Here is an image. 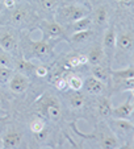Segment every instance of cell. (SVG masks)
<instances>
[{
	"label": "cell",
	"mask_w": 134,
	"mask_h": 149,
	"mask_svg": "<svg viewBox=\"0 0 134 149\" xmlns=\"http://www.w3.org/2000/svg\"><path fill=\"white\" fill-rule=\"evenodd\" d=\"M88 15V9L79 4H67L59 7L55 12V20L61 25H70L74 21Z\"/></svg>",
	"instance_id": "cell-1"
},
{
	"label": "cell",
	"mask_w": 134,
	"mask_h": 149,
	"mask_svg": "<svg viewBox=\"0 0 134 149\" xmlns=\"http://www.w3.org/2000/svg\"><path fill=\"white\" fill-rule=\"evenodd\" d=\"M0 48L8 54H17L19 52V41L16 34L12 31L4 29L0 32Z\"/></svg>",
	"instance_id": "cell-2"
},
{
	"label": "cell",
	"mask_w": 134,
	"mask_h": 149,
	"mask_svg": "<svg viewBox=\"0 0 134 149\" xmlns=\"http://www.w3.org/2000/svg\"><path fill=\"white\" fill-rule=\"evenodd\" d=\"M111 125L115 131V133L120 137L126 139H133L134 135V125L129 119H115L111 121Z\"/></svg>",
	"instance_id": "cell-3"
},
{
	"label": "cell",
	"mask_w": 134,
	"mask_h": 149,
	"mask_svg": "<svg viewBox=\"0 0 134 149\" xmlns=\"http://www.w3.org/2000/svg\"><path fill=\"white\" fill-rule=\"evenodd\" d=\"M8 87H9V90H11L12 93H15V94L25 93V91L28 90V87H29L28 75L20 73V71L13 73V75H12L11 81H9V83H8Z\"/></svg>",
	"instance_id": "cell-4"
},
{
	"label": "cell",
	"mask_w": 134,
	"mask_h": 149,
	"mask_svg": "<svg viewBox=\"0 0 134 149\" xmlns=\"http://www.w3.org/2000/svg\"><path fill=\"white\" fill-rule=\"evenodd\" d=\"M41 31H42V33L45 34V38L46 40H57V38H61L64 34L63 25L58 24L57 21H54V23L42 21Z\"/></svg>",
	"instance_id": "cell-5"
},
{
	"label": "cell",
	"mask_w": 134,
	"mask_h": 149,
	"mask_svg": "<svg viewBox=\"0 0 134 149\" xmlns=\"http://www.w3.org/2000/svg\"><path fill=\"white\" fill-rule=\"evenodd\" d=\"M49 40H41V41H32L29 45V52H30L32 57H38V58H44V57L49 56L53 50Z\"/></svg>",
	"instance_id": "cell-6"
},
{
	"label": "cell",
	"mask_w": 134,
	"mask_h": 149,
	"mask_svg": "<svg viewBox=\"0 0 134 149\" xmlns=\"http://www.w3.org/2000/svg\"><path fill=\"white\" fill-rule=\"evenodd\" d=\"M134 48V33L129 31L121 32L116 37V49L118 52H128Z\"/></svg>",
	"instance_id": "cell-7"
},
{
	"label": "cell",
	"mask_w": 134,
	"mask_h": 149,
	"mask_svg": "<svg viewBox=\"0 0 134 149\" xmlns=\"http://www.w3.org/2000/svg\"><path fill=\"white\" fill-rule=\"evenodd\" d=\"M112 116L115 119H130L133 116V99L129 98L125 103L112 108Z\"/></svg>",
	"instance_id": "cell-8"
},
{
	"label": "cell",
	"mask_w": 134,
	"mask_h": 149,
	"mask_svg": "<svg viewBox=\"0 0 134 149\" xmlns=\"http://www.w3.org/2000/svg\"><path fill=\"white\" fill-rule=\"evenodd\" d=\"M83 88L87 94H92V95H99L104 91V83L95 77H88L83 81Z\"/></svg>",
	"instance_id": "cell-9"
},
{
	"label": "cell",
	"mask_w": 134,
	"mask_h": 149,
	"mask_svg": "<svg viewBox=\"0 0 134 149\" xmlns=\"http://www.w3.org/2000/svg\"><path fill=\"white\" fill-rule=\"evenodd\" d=\"M116 37H117V33H116L115 28L112 26L109 28L108 31L105 32L104 34V38H103V49H104V53L106 54H113L116 49Z\"/></svg>",
	"instance_id": "cell-10"
},
{
	"label": "cell",
	"mask_w": 134,
	"mask_h": 149,
	"mask_svg": "<svg viewBox=\"0 0 134 149\" xmlns=\"http://www.w3.org/2000/svg\"><path fill=\"white\" fill-rule=\"evenodd\" d=\"M29 19V11L26 7L20 6V7H15L13 12L11 15V20L12 23L16 24V25H21V24L26 23Z\"/></svg>",
	"instance_id": "cell-11"
},
{
	"label": "cell",
	"mask_w": 134,
	"mask_h": 149,
	"mask_svg": "<svg viewBox=\"0 0 134 149\" xmlns=\"http://www.w3.org/2000/svg\"><path fill=\"white\" fill-rule=\"evenodd\" d=\"M92 23H93V20L91 19L88 15H87V16L82 17V19H79V20H76V21H74L73 24H70L71 32H73V33H76V32L87 31V29L91 28Z\"/></svg>",
	"instance_id": "cell-12"
},
{
	"label": "cell",
	"mask_w": 134,
	"mask_h": 149,
	"mask_svg": "<svg viewBox=\"0 0 134 149\" xmlns=\"http://www.w3.org/2000/svg\"><path fill=\"white\" fill-rule=\"evenodd\" d=\"M21 144V135L19 132H8L3 137V146L8 149H13Z\"/></svg>",
	"instance_id": "cell-13"
},
{
	"label": "cell",
	"mask_w": 134,
	"mask_h": 149,
	"mask_svg": "<svg viewBox=\"0 0 134 149\" xmlns=\"http://www.w3.org/2000/svg\"><path fill=\"white\" fill-rule=\"evenodd\" d=\"M104 49L101 48V46H93L92 49H91V52H89L88 54H87V57H88V63H91V65H100L101 61H103L104 58Z\"/></svg>",
	"instance_id": "cell-14"
},
{
	"label": "cell",
	"mask_w": 134,
	"mask_h": 149,
	"mask_svg": "<svg viewBox=\"0 0 134 149\" xmlns=\"http://www.w3.org/2000/svg\"><path fill=\"white\" fill-rule=\"evenodd\" d=\"M111 75L115 82H122V81H125V79L133 78L134 68H126V69H121V70H112Z\"/></svg>",
	"instance_id": "cell-15"
},
{
	"label": "cell",
	"mask_w": 134,
	"mask_h": 149,
	"mask_svg": "<svg viewBox=\"0 0 134 149\" xmlns=\"http://www.w3.org/2000/svg\"><path fill=\"white\" fill-rule=\"evenodd\" d=\"M100 145L104 149H116V148H120V141H118L117 136L108 133V135H104L101 137Z\"/></svg>",
	"instance_id": "cell-16"
},
{
	"label": "cell",
	"mask_w": 134,
	"mask_h": 149,
	"mask_svg": "<svg viewBox=\"0 0 134 149\" xmlns=\"http://www.w3.org/2000/svg\"><path fill=\"white\" fill-rule=\"evenodd\" d=\"M93 37V33L89 29L87 31H82V32H76V33H73L70 37L71 42L73 44H86L89 40Z\"/></svg>",
	"instance_id": "cell-17"
},
{
	"label": "cell",
	"mask_w": 134,
	"mask_h": 149,
	"mask_svg": "<svg viewBox=\"0 0 134 149\" xmlns=\"http://www.w3.org/2000/svg\"><path fill=\"white\" fill-rule=\"evenodd\" d=\"M92 20L97 25H104L106 23V20H108V9H106V7H104V6L99 7L95 11V13H93Z\"/></svg>",
	"instance_id": "cell-18"
},
{
	"label": "cell",
	"mask_w": 134,
	"mask_h": 149,
	"mask_svg": "<svg viewBox=\"0 0 134 149\" xmlns=\"http://www.w3.org/2000/svg\"><path fill=\"white\" fill-rule=\"evenodd\" d=\"M112 103L108 98H104L99 102V106H97V111L101 116L104 118H108V116H112Z\"/></svg>",
	"instance_id": "cell-19"
},
{
	"label": "cell",
	"mask_w": 134,
	"mask_h": 149,
	"mask_svg": "<svg viewBox=\"0 0 134 149\" xmlns=\"http://www.w3.org/2000/svg\"><path fill=\"white\" fill-rule=\"evenodd\" d=\"M16 68H17V71H20V73H22V74H25L26 75V74H29V73H34L36 66H34L32 62H29L28 59L21 58L20 61H17Z\"/></svg>",
	"instance_id": "cell-20"
},
{
	"label": "cell",
	"mask_w": 134,
	"mask_h": 149,
	"mask_svg": "<svg viewBox=\"0 0 134 149\" xmlns=\"http://www.w3.org/2000/svg\"><path fill=\"white\" fill-rule=\"evenodd\" d=\"M91 73H92V77H95L96 79L101 81L103 83H105V82L108 81V78H109V73L106 71V69L103 68L101 65H93Z\"/></svg>",
	"instance_id": "cell-21"
},
{
	"label": "cell",
	"mask_w": 134,
	"mask_h": 149,
	"mask_svg": "<svg viewBox=\"0 0 134 149\" xmlns=\"http://www.w3.org/2000/svg\"><path fill=\"white\" fill-rule=\"evenodd\" d=\"M67 83H68V87L74 91H79L83 88V79H82V77L75 75V74L67 78Z\"/></svg>",
	"instance_id": "cell-22"
},
{
	"label": "cell",
	"mask_w": 134,
	"mask_h": 149,
	"mask_svg": "<svg viewBox=\"0 0 134 149\" xmlns=\"http://www.w3.org/2000/svg\"><path fill=\"white\" fill-rule=\"evenodd\" d=\"M45 112L51 120H58L61 118V108L57 106L55 103H51V104H48V107L45 108Z\"/></svg>",
	"instance_id": "cell-23"
},
{
	"label": "cell",
	"mask_w": 134,
	"mask_h": 149,
	"mask_svg": "<svg viewBox=\"0 0 134 149\" xmlns=\"http://www.w3.org/2000/svg\"><path fill=\"white\" fill-rule=\"evenodd\" d=\"M13 69L12 68H0V84L6 86L9 83L12 75H13Z\"/></svg>",
	"instance_id": "cell-24"
},
{
	"label": "cell",
	"mask_w": 134,
	"mask_h": 149,
	"mask_svg": "<svg viewBox=\"0 0 134 149\" xmlns=\"http://www.w3.org/2000/svg\"><path fill=\"white\" fill-rule=\"evenodd\" d=\"M29 128H30L32 132L37 135V133L42 132V131L46 128V124H45V121L42 120V119L36 118V119H33V120L30 121V124H29Z\"/></svg>",
	"instance_id": "cell-25"
},
{
	"label": "cell",
	"mask_w": 134,
	"mask_h": 149,
	"mask_svg": "<svg viewBox=\"0 0 134 149\" xmlns=\"http://www.w3.org/2000/svg\"><path fill=\"white\" fill-rule=\"evenodd\" d=\"M0 68H12L13 69V61H12L11 54L4 52L0 48Z\"/></svg>",
	"instance_id": "cell-26"
},
{
	"label": "cell",
	"mask_w": 134,
	"mask_h": 149,
	"mask_svg": "<svg viewBox=\"0 0 134 149\" xmlns=\"http://www.w3.org/2000/svg\"><path fill=\"white\" fill-rule=\"evenodd\" d=\"M84 104V96L80 94H74L70 98V106L73 108H80Z\"/></svg>",
	"instance_id": "cell-27"
},
{
	"label": "cell",
	"mask_w": 134,
	"mask_h": 149,
	"mask_svg": "<svg viewBox=\"0 0 134 149\" xmlns=\"http://www.w3.org/2000/svg\"><path fill=\"white\" fill-rule=\"evenodd\" d=\"M39 3H41V7L45 11H53V9H55L57 6H58V1H57V0H39Z\"/></svg>",
	"instance_id": "cell-28"
},
{
	"label": "cell",
	"mask_w": 134,
	"mask_h": 149,
	"mask_svg": "<svg viewBox=\"0 0 134 149\" xmlns=\"http://www.w3.org/2000/svg\"><path fill=\"white\" fill-rule=\"evenodd\" d=\"M34 74H36L37 77H39V78H45V77L49 74V70L46 66L38 65V66H36V69H34Z\"/></svg>",
	"instance_id": "cell-29"
},
{
	"label": "cell",
	"mask_w": 134,
	"mask_h": 149,
	"mask_svg": "<svg viewBox=\"0 0 134 149\" xmlns=\"http://www.w3.org/2000/svg\"><path fill=\"white\" fill-rule=\"evenodd\" d=\"M118 6L124 9H133L134 8V0H117Z\"/></svg>",
	"instance_id": "cell-30"
},
{
	"label": "cell",
	"mask_w": 134,
	"mask_h": 149,
	"mask_svg": "<svg viewBox=\"0 0 134 149\" xmlns=\"http://www.w3.org/2000/svg\"><path fill=\"white\" fill-rule=\"evenodd\" d=\"M134 87V77L133 78H129V79H125V81H122V87H121V90L122 91H129L130 88Z\"/></svg>",
	"instance_id": "cell-31"
},
{
	"label": "cell",
	"mask_w": 134,
	"mask_h": 149,
	"mask_svg": "<svg viewBox=\"0 0 134 149\" xmlns=\"http://www.w3.org/2000/svg\"><path fill=\"white\" fill-rule=\"evenodd\" d=\"M55 87L58 88L59 91H66L67 88H68V83H67V79H58V81L55 82Z\"/></svg>",
	"instance_id": "cell-32"
},
{
	"label": "cell",
	"mask_w": 134,
	"mask_h": 149,
	"mask_svg": "<svg viewBox=\"0 0 134 149\" xmlns=\"http://www.w3.org/2000/svg\"><path fill=\"white\" fill-rule=\"evenodd\" d=\"M3 7L7 9H13L16 7V0H3Z\"/></svg>",
	"instance_id": "cell-33"
},
{
	"label": "cell",
	"mask_w": 134,
	"mask_h": 149,
	"mask_svg": "<svg viewBox=\"0 0 134 149\" xmlns=\"http://www.w3.org/2000/svg\"><path fill=\"white\" fill-rule=\"evenodd\" d=\"M70 66L73 68H76V66H80V59H79V56H75V57H71L70 61H68Z\"/></svg>",
	"instance_id": "cell-34"
},
{
	"label": "cell",
	"mask_w": 134,
	"mask_h": 149,
	"mask_svg": "<svg viewBox=\"0 0 134 149\" xmlns=\"http://www.w3.org/2000/svg\"><path fill=\"white\" fill-rule=\"evenodd\" d=\"M75 4H79V6H83V7H88L89 6V0H73Z\"/></svg>",
	"instance_id": "cell-35"
},
{
	"label": "cell",
	"mask_w": 134,
	"mask_h": 149,
	"mask_svg": "<svg viewBox=\"0 0 134 149\" xmlns=\"http://www.w3.org/2000/svg\"><path fill=\"white\" fill-rule=\"evenodd\" d=\"M79 59H80V65L88 63V57H87V54H80V56H79Z\"/></svg>",
	"instance_id": "cell-36"
},
{
	"label": "cell",
	"mask_w": 134,
	"mask_h": 149,
	"mask_svg": "<svg viewBox=\"0 0 134 149\" xmlns=\"http://www.w3.org/2000/svg\"><path fill=\"white\" fill-rule=\"evenodd\" d=\"M7 115H8V112L6 110H3V108H0V118H6Z\"/></svg>",
	"instance_id": "cell-37"
},
{
	"label": "cell",
	"mask_w": 134,
	"mask_h": 149,
	"mask_svg": "<svg viewBox=\"0 0 134 149\" xmlns=\"http://www.w3.org/2000/svg\"><path fill=\"white\" fill-rule=\"evenodd\" d=\"M129 93H130L131 98H134V87H133V88H130V90H129Z\"/></svg>",
	"instance_id": "cell-38"
},
{
	"label": "cell",
	"mask_w": 134,
	"mask_h": 149,
	"mask_svg": "<svg viewBox=\"0 0 134 149\" xmlns=\"http://www.w3.org/2000/svg\"><path fill=\"white\" fill-rule=\"evenodd\" d=\"M0 148H4L3 146V137H1V136H0Z\"/></svg>",
	"instance_id": "cell-39"
},
{
	"label": "cell",
	"mask_w": 134,
	"mask_h": 149,
	"mask_svg": "<svg viewBox=\"0 0 134 149\" xmlns=\"http://www.w3.org/2000/svg\"><path fill=\"white\" fill-rule=\"evenodd\" d=\"M1 11H3V1H0V13H1Z\"/></svg>",
	"instance_id": "cell-40"
},
{
	"label": "cell",
	"mask_w": 134,
	"mask_h": 149,
	"mask_svg": "<svg viewBox=\"0 0 134 149\" xmlns=\"http://www.w3.org/2000/svg\"><path fill=\"white\" fill-rule=\"evenodd\" d=\"M131 123H133V125H134V116H131Z\"/></svg>",
	"instance_id": "cell-41"
},
{
	"label": "cell",
	"mask_w": 134,
	"mask_h": 149,
	"mask_svg": "<svg viewBox=\"0 0 134 149\" xmlns=\"http://www.w3.org/2000/svg\"><path fill=\"white\" fill-rule=\"evenodd\" d=\"M133 116H134V100H133Z\"/></svg>",
	"instance_id": "cell-42"
},
{
	"label": "cell",
	"mask_w": 134,
	"mask_h": 149,
	"mask_svg": "<svg viewBox=\"0 0 134 149\" xmlns=\"http://www.w3.org/2000/svg\"><path fill=\"white\" fill-rule=\"evenodd\" d=\"M131 141H133V146H134V135H133V139H131Z\"/></svg>",
	"instance_id": "cell-43"
},
{
	"label": "cell",
	"mask_w": 134,
	"mask_h": 149,
	"mask_svg": "<svg viewBox=\"0 0 134 149\" xmlns=\"http://www.w3.org/2000/svg\"><path fill=\"white\" fill-rule=\"evenodd\" d=\"M17 1H22V0H16V3H17Z\"/></svg>",
	"instance_id": "cell-44"
},
{
	"label": "cell",
	"mask_w": 134,
	"mask_h": 149,
	"mask_svg": "<svg viewBox=\"0 0 134 149\" xmlns=\"http://www.w3.org/2000/svg\"><path fill=\"white\" fill-rule=\"evenodd\" d=\"M133 61H134V57H133Z\"/></svg>",
	"instance_id": "cell-45"
},
{
	"label": "cell",
	"mask_w": 134,
	"mask_h": 149,
	"mask_svg": "<svg viewBox=\"0 0 134 149\" xmlns=\"http://www.w3.org/2000/svg\"><path fill=\"white\" fill-rule=\"evenodd\" d=\"M0 1H3V0H0Z\"/></svg>",
	"instance_id": "cell-46"
},
{
	"label": "cell",
	"mask_w": 134,
	"mask_h": 149,
	"mask_svg": "<svg viewBox=\"0 0 134 149\" xmlns=\"http://www.w3.org/2000/svg\"><path fill=\"white\" fill-rule=\"evenodd\" d=\"M0 102H1V99H0Z\"/></svg>",
	"instance_id": "cell-47"
}]
</instances>
